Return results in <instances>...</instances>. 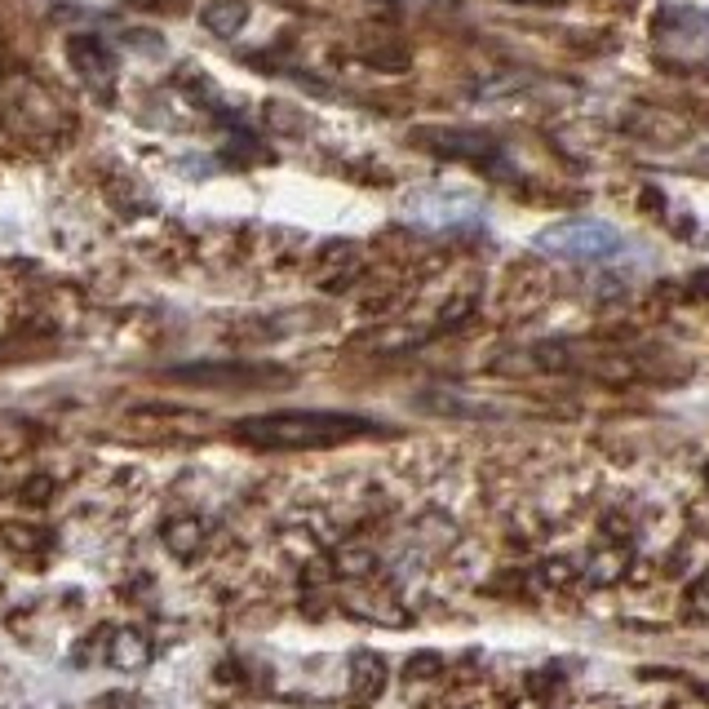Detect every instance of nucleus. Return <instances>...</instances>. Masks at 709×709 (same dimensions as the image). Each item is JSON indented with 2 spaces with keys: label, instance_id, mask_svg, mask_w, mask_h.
Segmentation results:
<instances>
[{
  "label": "nucleus",
  "instance_id": "9",
  "mask_svg": "<svg viewBox=\"0 0 709 709\" xmlns=\"http://www.w3.org/2000/svg\"><path fill=\"white\" fill-rule=\"evenodd\" d=\"M200 23L209 27L213 36L231 40L235 32H244V23H249V5H244V0H213V5L200 9Z\"/></svg>",
  "mask_w": 709,
  "mask_h": 709
},
{
  "label": "nucleus",
  "instance_id": "14",
  "mask_svg": "<svg viewBox=\"0 0 709 709\" xmlns=\"http://www.w3.org/2000/svg\"><path fill=\"white\" fill-rule=\"evenodd\" d=\"M49 492H54V479H49V475H36L32 484L23 488V497H27V501H45Z\"/></svg>",
  "mask_w": 709,
  "mask_h": 709
},
{
  "label": "nucleus",
  "instance_id": "2",
  "mask_svg": "<svg viewBox=\"0 0 709 709\" xmlns=\"http://www.w3.org/2000/svg\"><path fill=\"white\" fill-rule=\"evenodd\" d=\"M537 253L546 258H563V262H616L630 253V240L616 231L612 222L603 218H568L554 222L537 235Z\"/></svg>",
  "mask_w": 709,
  "mask_h": 709
},
{
  "label": "nucleus",
  "instance_id": "11",
  "mask_svg": "<svg viewBox=\"0 0 709 709\" xmlns=\"http://www.w3.org/2000/svg\"><path fill=\"white\" fill-rule=\"evenodd\" d=\"M439 670H444V656H439V652H417L413 661L404 665V678H408V683H426V678H435Z\"/></svg>",
  "mask_w": 709,
  "mask_h": 709
},
{
  "label": "nucleus",
  "instance_id": "7",
  "mask_svg": "<svg viewBox=\"0 0 709 709\" xmlns=\"http://www.w3.org/2000/svg\"><path fill=\"white\" fill-rule=\"evenodd\" d=\"M204 537H209V523L200 515H178L164 523V546L169 554H178V559H191V554H200Z\"/></svg>",
  "mask_w": 709,
  "mask_h": 709
},
{
  "label": "nucleus",
  "instance_id": "1",
  "mask_svg": "<svg viewBox=\"0 0 709 709\" xmlns=\"http://www.w3.org/2000/svg\"><path fill=\"white\" fill-rule=\"evenodd\" d=\"M377 421L355 417V413H302V408H289V413H253L240 417L231 426V435L249 448H271V452H315V448H337L351 444V439L377 435Z\"/></svg>",
  "mask_w": 709,
  "mask_h": 709
},
{
  "label": "nucleus",
  "instance_id": "12",
  "mask_svg": "<svg viewBox=\"0 0 709 709\" xmlns=\"http://www.w3.org/2000/svg\"><path fill=\"white\" fill-rule=\"evenodd\" d=\"M284 550H289L293 559H320V546H315L311 532H284Z\"/></svg>",
  "mask_w": 709,
  "mask_h": 709
},
{
  "label": "nucleus",
  "instance_id": "4",
  "mask_svg": "<svg viewBox=\"0 0 709 709\" xmlns=\"http://www.w3.org/2000/svg\"><path fill=\"white\" fill-rule=\"evenodd\" d=\"M169 382L182 386H204V390H253V386H289L284 373H271V368H253V364H178L169 368Z\"/></svg>",
  "mask_w": 709,
  "mask_h": 709
},
{
  "label": "nucleus",
  "instance_id": "3",
  "mask_svg": "<svg viewBox=\"0 0 709 709\" xmlns=\"http://www.w3.org/2000/svg\"><path fill=\"white\" fill-rule=\"evenodd\" d=\"M404 213H408V222L430 226V231H461V226L484 222V204H479L475 195L470 191H444V187L408 195Z\"/></svg>",
  "mask_w": 709,
  "mask_h": 709
},
{
  "label": "nucleus",
  "instance_id": "10",
  "mask_svg": "<svg viewBox=\"0 0 709 709\" xmlns=\"http://www.w3.org/2000/svg\"><path fill=\"white\" fill-rule=\"evenodd\" d=\"M373 554L368 550H359V546H342L337 550V572H342V577H368V572H373Z\"/></svg>",
  "mask_w": 709,
  "mask_h": 709
},
{
  "label": "nucleus",
  "instance_id": "6",
  "mask_svg": "<svg viewBox=\"0 0 709 709\" xmlns=\"http://www.w3.org/2000/svg\"><path fill=\"white\" fill-rule=\"evenodd\" d=\"M151 639L142 630H116L111 634V647H107V661L116 665L120 674H138V670H147L151 665Z\"/></svg>",
  "mask_w": 709,
  "mask_h": 709
},
{
  "label": "nucleus",
  "instance_id": "8",
  "mask_svg": "<svg viewBox=\"0 0 709 709\" xmlns=\"http://www.w3.org/2000/svg\"><path fill=\"white\" fill-rule=\"evenodd\" d=\"M386 687V661L377 652H355L351 656V692L359 701H373Z\"/></svg>",
  "mask_w": 709,
  "mask_h": 709
},
{
  "label": "nucleus",
  "instance_id": "13",
  "mask_svg": "<svg viewBox=\"0 0 709 709\" xmlns=\"http://www.w3.org/2000/svg\"><path fill=\"white\" fill-rule=\"evenodd\" d=\"M5 541L14 550H36V546H45V532L40 528H5Z\"/></svg>",
  "mask_w": 709,
  "mask_h": 709
},
{
  "label": "nucleus",
  "instance_id": "5",
  "mask_svg": "<svg viewBox=\"0 0 709 709\" xmlns=\"http://www.w3.org/2000/svg\"><path fill=\"white\" fill-rule=\"evenodd\" d=\"M67 58H71V67L80 71V80H85L98 98H111V89H116V54L107 49V40L71 36L67 40Z\"/></svg>",
  "mask_w": 709,
  "mask_h": 709
}]
</instances>
